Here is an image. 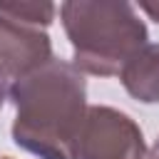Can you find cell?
Instances as JSON below:
<instances>
[{
	"label": "cell",
	"mask_w": 159,
	"mask_h": 159,
	"mask_svg": "<svg viewBox=\"0 0 159 159\" xmlns=\"http://www.w3.org/2000/svg\"><path fill=\"white\" fill-rule=\"evenodd\" d=\"M119 82L142 104L159 102V42H147L119 70Z\"/></svg>",
	"instance_id": "cell-5"
},
{
	"label": "cell",
	"mask_w": 159,
	"mask_h": 159,
	"mask_svg": "<svg viewBox=\"0 0 159 159\" xmlns=\"http://www.w3.org/2000/svg\"><path fill=\"white\" fill-rule=\"evenodd\" d=\"M62 27L80 72L114 77L147 40V25L124 0H67L60 5Z\"/></svg>",
	"instance_id": "cell-2"
},
{
	"label": "cell",
	"mask_w": 159,
	"mask_h": 159,
	"mask_svg": "<svg viewBox=\"0 0 159 159\" xmlns=\"http://www.w3.org/2000/svg\"><path fill=\"white\" fill-rule=\"evenodd\" d=\"M52 60V42L42 27L17 22L0 12V75L10 82L27 77Z\"/></svg>",
	"instance_id": "cell-4"
},
{
	"label": "cell",
	"mask_w": 159,
	"mask_h": 159,
	"mask_svg": "<svg viewBox=\"0 0 159 159\" xmlns=\"http://www.w3.org/2000/svg\"><path fill=\"white\" fill-rule=\"evenodd\" d=\"M77 159H147L144 134L127 112L92 104L82 122Z\"/></svg>",
	"instance_id": "cell-3"
},
{
	"label": "cell",
	"mask_w": 159,
	"mask_h": 159,
	"mask_svg": "<svg viewBox=\"0 0 159 159\" xmlns=\"http://www.w3.org/2000/svg\"><path fill=\"white\" fill-rule=\"evenodd\" d=\"M147 159H159V137H157V142L152 144V149L147 152Z\"/></svg>",
	"instance_id": "cell-9"
},
{
	"label": "cell",
	"mask_w": 159,
	"mask_h": 159,
	"mask_svg": "<svg viewBox=\"0 0 159 159\" xmlns=\"http://www.w3.org/2000/svg\"><path fill=\"white\" fill-rule=\"evenodd\" d=\"M139 7H142V10H144L154 22H159V5H154V2H142Z\"/></svg>",
	"instance_id": "cell-7"
},
{
	"label": "cell",
	"mask_w": 159,
	"mask_h": 159,
	"mask_svg": "<svg viewBox=\"0 0 159 159\" xmlns=\"http://www.w3.org/2000/svg\"><path fill=\"white\" fill-rule=\"evenodd\" d=\"M7 92H10V87H7V80L0 75V109H2V104H5V99H7Z\"/></svg>",
	"instance_id": "cell-8"
},
{
	"label": "cell",
	"mask_w": 159,
	"mask_h": 159,
	"mask_svg": "<svg viewBox=\"0 0 159 159\" xmlns=\"http://www.w3.org/2000/svg\"><path fill=\"white\" fill-rule=\"evenodd\" d=\"M55 5L47 0H10V2H0V12H5L7 17L32 25V27H47L55 20Z\"/></svg>",
	"instance_id": "cell-6"
},
{
	"label": "cell",
	"mask_w": 159,
	"mask_h": 159,
	"mask_svg": "<svg viewBox=\"0 0 159 159\" xmlns=\"http://www.w3.org/2000/svg\"><path fill=\"white\" fill-rule=\"evenodd\" d=\"M0 159H10V157H0Z\"/></svg>",
	"instance_id": "cell-10"
},
{
	"label": "cell",
	"mask_w": 159,
	"mask_h": 159,
	"mask_svg": "<svg viewBox=\"0 0 159 159\" xmlns=\"http://www.w3.org/2000/svg\"><path fill=\"white\" fill-rule=\"evenodd\" d=\"M15 107L12 142L37 159H77L87 114V82L65 60L52 57L40 70L10 84Z\"/></svg>",
	"instance_id": "cell-1"
}]
</instances>
